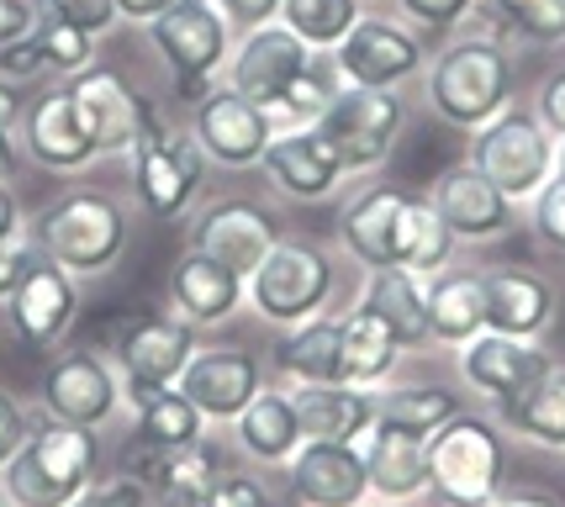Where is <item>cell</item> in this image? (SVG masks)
<instances>
[{
    "label": "cell",
    "mask_w": 565,
    "mask_h": 507,
    "mask_svg": "<svg viewBox=\"0 0 565 507\" xmlns=\"http://www.w3.org/2000/svg\"><path fill=\"white\" fill-rule=\"evenodd\" d=\"M513 101L518 64L508 38H497L492 27L449 32L444 49H434L423 64V106L455 133H476L481 122H492Z\"/></svg>",
    "instance_id": "obj_1"
},
{
    "label": "cell",
    "mask_w": 565,
    "mask_h": 507,
    "mask_svg": "<svg viewBox=\"0 0 565 507\" xmlns=\"http://www.w3.org/2000/svg\"><path fill=\"white\" fill-rule=\"evenodd\" d=\"M428 455V497L439 507H492L508 486V429L497 412L460 408L423 439Z\"/></svg>",
    "instance_id": "obj_2"
},
{
    "label": "cell",
    "mask_w": 565,
    "mask_h": 507,
    "mask_svg": "<svg viewBox=\"0 0 565 507\" xmlns=\"http://www.w3.org/2000/svg\"><path fill=\"white\" fill-rule=\"evenodd\" d=\"M132 239V218L111 191L96 186H74V191L53 196L32 222V243L49 254L53 265H64L74 281H96L127 254Z\"/></svg>",
    "instance_id": "obj_3"
},
{
    "label": "cell",
    "mask_w": 565,
    "mask_h": 507,
    "mask_svg": "<svg viewBox=\"0 0 565 507\" xmlns=\"http://www.w3.org/2000/svg\"><path fill=\"white\" fill-rule=\"evenodd\" d=\"M100 476V429H74L43 418L17 460L0 471V492L11 507H70Z\"/></svg>",
    "instance_id": "obj_4"
},
{
    "label": "cell",
    "mask_w": 565,
    "mask_h": 507,
    "mask_svg": "<svg viewBox=\"0 0 565 507\" xmlns=\"http://www.w3.org/2000/svg\"><path fill=\"white\" fill-rule=\"evenodd\" d=\"M339 291V260L333 249L318 239H291L280 233L270 243V254L259 260V270L244 281V307L270 328H296L307 317L328 313Z\"/></svg>",
    "instance_id": "obj_5"
},
{
    "label": "cell",
    "mask_w": 565,
    "mask_h": 507,
    "mask_svg": "<svg viewBox=\"0 0 565 507\" xmlns=\"http://www.w3.org/2000/svg\"><path fill=\"white\" fill-rule=\"evenodd\" d=\"M555 148H561V138L540 122V112L513 101V106H502L492 122H481L470 133L466 165L481 169L508 201L529 207L534 191L555 175Z\"/></svg>",
    "instance_id": "obj_6"
},
{
    "label": "cell",
    "mask_w": 565,
    "mask_h": 507,
    "mask_svg": "<svg viewBox=\"0 0 565 507\" xmlns=\"http://www.w3.org/2000/svg\"><path fill=\"white\" fill-rule=\"evenodd\" d=\"M148 43L159 53V64L170 70L174 96L185 106H196L227 70L233 27L217 11V0H174L164 17L148 22Z\"/></svg>",
    "instance_id": "obj_7"
},
{
    "label": "cell",
    "mask_w": 565,
    "mask_h": 507,
    "mask_svg": "<svg viewBox=\"0 0 565 507\" xmlns=\"http://www.w3.org/2000/svg\"><path fill=\"white\" fill-rule=\"evenodd\" d=\"M132 196L148 218L159 222H180L191 212V201L206 186V154H201L196 133L191 127H174V122L153 117L148 133L132 144Z\"/></svg>",
    "instance_id": "obj_8"
},
{
    "label": "cell",
    "mask_w": 565,
    "mask_h": 507,
    "mask_svg": "<svg viewBox=\"0 0 565 507\" xmlns=\"http://www.w3.org/2000/svg\"><path fill=\"white\" fill-rule=\"evenodd\" d=\"M100 355H111L117 376H122V402H132L143 391L180 381V370L196 355V328L180 313H132L106 323Z\"/></svg>",
    "instance_id": "obj_9"
},
{
    "label": "cell",
    "mask_w": 565,
    "mask_h": 507,
    "mask_svg": "<svg viewBox=\"0 0 565 507\" xmlns=\"http://www.w3.org/2000/svg\"><path fill=\"white\" fill-rule=\"evenodd\" d=\"M402 122H407V101H402V91L344 85L339 96L328 101V112H322L312 127L339 148V159H344L349 175H375V169L392 159L396 138H402Z\"/></svg>",
    "instance_id": "obj_10"
},
{
    "label": "cell",
    "mask_w": 565,
    "mask_h": 507,
    "mask_svg": "<svg viewBox=\"0 0 565 507\" xmlns=\"http://www.w3.org/2000/svg\"><path fill=\"white\" fill-rule=\"evenodd\" d=\"M38 408L43 418H58L74 429H106L122 412V376L111 355H100L96 344H74L64 355H53L38 381Z\"/></svg>",
    "instance_id": "obj_11"
},
{
    "label": "cell",
    "mask_w": 565,
    "mask_h": 507,
    "mask_svg": "<svg viewBox=\"0 0 565 507\" xmlns=\"http://www.w3.org/2000/svg\"><path fill=\"white\" fill-rule=\"evenodd\" d=\"M333 64L344 74V85L365 91H402L407 80H418L428 64V43L418 27L392 22V17H360L349 27V38L333 49Z\"/></svg>",
    "instance_id": "obj_12"
},
{
    "label": "cell",
    "mask_w": 565,
    "mask_h": 507,
    "mask_svg": "<svg viewBox=\"0 0 565 507\" xmlns=\"http://www.w3.org/2000/svg\"><path fill=\"white\" fill-rule=\"evenodd\" d=\"M74 96V112L85 122V133L96 138V154H132V144L148 133V122L159 117L153 112V101L143 91H132L117 70H106V64H90V70H79L64 80Z\"/></svg>",
    "instance_id": "obj_13"
},
{
    "label": "cell",
    "mask_w": 565,
    "mask_h": 507,
    "mask_svg": "<svg viewBox=\"0 0 565 507\" xmlns=\"http://www.w3.org/2000/svg\"><path fill=\"white\" fill-rule=\"evenodd\" d=\"M550 365H555V355H550L544 338H508V334H492V328L476 334L466 349H455L460 381H466L492 412L508 408L513 397H523Z\"/></svg>",
    "instance_id": "obj_14"
},
{
    "label": "cell",
    "mask_w": 565,
    "mask_h": 507,
    "mask_svg": "<svg viewBox=\"0 0 565 507\" xmlns=\"http://www.w3.org/2000/svg\"><path fill=\"white\" fill-rule=\"evenodd\" d=\"M191 133H196L201 154L222 169H254L265 159V148L275 138V122L265 106H254L248 96L227 91V85H212L206 96L191 106Z\"/></svg>",
    "instance_id": "obj_15"
},
{
    "label": "cell",
    "mask_w": 565,
    "mask_h": 507,
    "mask_svg": "<svg viewBox=\"0 0 565 507\" xmlns=\"http://www.w3.org/2000/svg\"><path fill=\"white\" fill-rule=\"evenodd\" d=\"M174 387L185 391L201 408V418L212 429H227L238 412L270 387V365L259 360L254 349H233V344H217V349H196L191 365L180 370Z\"/></svg>",
    "instance_id": "obj_16"
},
{
    "label": "cell",
    "mask_w": 565,
    "mask_h": 507,
    "mask_svg": "<svg viewBox=\"0 0 565 507\" xmlns=\"http://www.w3.org/2000/svg\"><path fill=\"white\" fill-rule=\"evenodd\" d=\"M6 313H11V334L22 338L26 349H53V344H64V334L79 317V281L38 249L26 260L22 281L6 296Z\"/></svg>",
    "instance_id": "obj_17"
},
{
    "label": "cell",
    "mask_w": 565,
    "mask_h": 507,
    "mask_svg": "<svg viewBox=\"0 0 565 507\" xmlns=\"http://www.w3.org/2000/svg\"><path fill=\"white\" fill-rule=\"evenodd\" d=\"M307 53L312 49H307L286 22L238 32V38H233V53H227V70H222V85L248 96L254 106L275 112L280 96L291 91V80L301 74V64H307Z\"/></svg>",
    "instance_id": "obj_18"
},
{
    "label": "cell",
    "mask_w": 565,
    "mask_h": 507,
    "mask_svg": "<svg viewBox=\"0 0 565 507\" xmlns=\"http://www.w3.org/2000/svg\"><path fill=\"white\" fill-rule=\"evenodd\" d=\"M286 492L296 507H365L370 503V476L360 444L344 439H301L286 465Z\"/></svg>",
    "instance_id": "obj_19"
},
{
    "label": "cell",
    "mask_w": 565,
    "mask_h": 507,
    "mask_svg": "<svg viewBox=\"0 0 565 507\" xmlns=\"http://www.w3.org/2000/svg\"><path fill=\"white\" fill-rule=\"evenodd\" d=\"M428 201L439 207V218L449 222V233L460 243H497L523 222V207L508 201L476 165L439 169L434 186H428Z\"/></svg>",
    "instance_id": "obj_20"
},
{
    "label": "cell",
    "mask_w": 565,
    "mask_h": 507,
    "mask_svg": "<svg viewBox=\"0 0 565 507\" xmlns=\"http://www.w3.org/2000/svg\"><path fill=\"white\" fill-rule=\"evenodd\" d=\"M280 239L275 218L248 201V196H222V201H206L196 212V228H191V249L212 254L217 265H227L233 275H254L259 260L270 254V243Z\"/></svg>",
    "instance_id": "obj_21"
},
{
    "label": "cell",
    "mask_w": 565,
    "mask_h": 507,
    "mask_svg": "<svg viewBox=\"0 0 565 507\" xmlns=\"http://www.w3.org/2000/svg\"><path fill=\"white\" fill-rule=\"evenodd\" d=\"M259 169L270 175V186L291 201H328L344 191V180H354L339 159V148L322 138L318 127H280L265 148Z\"/></svg>",
    "instance_id": "obj_22"
},
{
    "label": "cell",
    "mask_w": 565,
    "mask_h": 507,
    "mask_svg": "<svg viewBox=\"0 0 565 507\" xmlns=\"http://www.w3.org/2000/svg\"><path fill=\"white\" fill-rule=\"evenodd\" d=\"M487 275V328L508 338H550L561 323V286L529 265H497Z\"/></svg>",
    "instance_id": "obj_23"
},
{
    "label": "cell",
    "mask_w": 565,
    "mask_h": 507,
    "mask_svg": "<svg viewBox=\"0 0 565 507\" xmlns=\"http://www.w3.org/2000/svg\"><path fill=\"white\" fill-rule=\"evenodd\" d=\"M22 148H26L32 165L53 169V175H74V169H85L90 159H100L96 138L85 133V122L74 112L70 85L43 91V96L22 112Z\"/></svg>",
    "instance_id": "obj_24"
},
{
    "label": "cell",
    "mask_w": 565,
    "mask_h": 507,
    "mask_svg": "<svg viewBox=\"0 0 565 507\" xmlns=\"http://www.w3.org/2000/svg\"><path fill=\"white\" fill-rule=\"evenodd\" d=\"M354 444H360V455H365L370 503L413 507L428 497V455H423V439L402 434L392 423H370Z\"/></svg>",
    "instance_id": "obj_25"
},
{
    "label": "cell",
    "mask_w": 565,
    "mask_h": 507,
    "mask_svg": "<svg viewBox=\"0 0 565 507\" xmlns=\"http://www.w3.org/2000/svg\"><path fill=\"white\" fill-rule=\"evenodd\" d=\"M402 201H407L402 186L375 180V186H360V191L339 207V243H344V254L360 270L396 265V222H402Z\"/></svg>",
    "instance_id": "obj_26"
},
{
    "label": "cell",
    "mask_w": 565,
    "mask_h": 507,
    "mask_svg": "<svg viewBox=\"0 0 565 507\" xmlns=\"http://www.w3.org/2000/svg\"><path fill=\"white\" fill-rule=\"evenodd\" d=\"M170 307L191 328H222L244 307V275H233L201 249H185L170 270Z\"/></svg>",
    "instance_id": "obj_27"
},
{
    "label": "cell",
    "mask_w": 565,
    "mask_h": 507,
    "mask_svg": "<svg viewBox=\"0 0 565 507\" xmlns=\"http://www.w3.org/2000/svg\"><path fill=\"white\" fill-rule=\"evenodd\" d=\"M428 344L439 349H466L476 334H487V275L466 265H444L439 275H428Z\"/></svg>",
    "instance_id": "obj_28"
},
{
    "label": "cell",
    "mask_w": 565,
    "mask_h": 507,
    "mask_svg": "<svg viewBox=\"0 0 565 507\" xmlns=\"http://www.w3.org/2000/svg\"><path fill=\"white\" fill-rule=\"evenodd\" d=\"M122 471L138 476L153 497H164V492H196V497H206V486L227 471V460H222V450L212 439H196L185 450H153L143 439H132V450L122 455Z\"/></svg>",
    "instance_id": "obj_29"
},
{
    "label": "cell",
    "mask_w": 565,
    "mask_h": 507,
    "mask_svg": "<svg viewBox=\"0 0 565 507\" xmlns=\"http://www.w3.org/2000/svg\"><path fill=\"white\" fill-rule=\"evenodd\" d=\"M227 429H233V444H238V455L248 465H286L301 450V439H307L286 387H265Z\"/></svg>",
    "instance_id": "obj_30"
},
{
    "label": "cell",
    "mask_w": 565,
    "mask_h": 507,
    "mask_svg": "<svg viewBox=\"0 0 565 507\" xmlns=\"http://www.w3.org/2000/svg\"><path fill=\"white\" fill-rule=\"evenodd\" d=\"M402 344H396V334L381 323V317L370 313V307H344L339 313V381H349V387H386L396 376V365H402Z\"/></svg>",
    "instance_id": "obj_31"
},
{
    "label": "cell",
    "mask_w": 565,
    "mask_h": 507,
    "mask_svg": "<svg viewBox=\"0 0 565 507\" xmlns=\"http://www.w3.org/2000/svg\"><path fill=\"white\" fill-rule=\"evenodd\" d=\"M428 281L413 275L402 265H381V270H365V286H360V307L381 317L386 328L396 334V344L413 355V349H428V302H423Z\"/></svg>",
    "instance_id": "obj_32"
},
{
    "label": "cell",
    "mask_w": 565,
    "mask_h": 507,
    "mask_svg": "<svg viewBox=\"0 0 565 507\" xmlns=\"http://www.w3.org/2000/svg\"><path fill=\"white\" fill-rule=\"evenodd\" d=\"M275 387H322L339 381V313H318L296 328H280L275 344Z\"/></svg>",
    "instance_id": "obj_33"
},
{
    "label": "cell",
    "mask_w": 565,
    "mask_h": 507,
    "mask_svg": "<svg viewBox=\"0 0 565 507\" xmlns=\"http://www.w3.org/2000/svg\"><path fill=\"white\" fill-rule=\"evenodd\" d=\"M301 418V434L307 439H354L375 423V391L349 387V381H322V387H286Z\"/></svg>",
    "instance_id": "obj_34"
},
{
    "label": "cell",
    "mask_w": 565,
    "mask_h": 507,
    "mask_svg": "<svg viewBox=\"0 0 565 507\" xmlns=\"http://www.w3.org/2000/svg\"><path fill=\"white\" fill-rule=\"evenodd\" d=\"M497 423L508 429V439H523L534 450L565 455V360H555L534 387L513 397L508 408H497Z\"/></svg>",
    "instance_id": "obj_35"
},
{
    "label": "cell",
    "mask_w": 565,
    "mask_h": 507,
    "mask_svg": "<svg viewBox=\"0 0 565 507\" xmlns=\"http://www.w3.org/2000/svg\"><path fill=\"white\" fill-rule=\"evenodd\" d=\"M455 249L460 239L449 233V222L439 218V207L428 196H413L402 201V222H396V265L413 270V275H439L444 265H455Z\"/></svg>",
    "instance_id": "obj_36"
},
{
    "label": "cell",
    "mask_w": 565,
    "mask_h": 507,
    "mask_svg": "<svg viewBox=\"0 0 565 507\" xmlns=\"http://www.w3.org/2000/svg\"><path fill=\"white\" fill-rule=\"evenodd\" d=\"M455 412H460V397L439 381H396L392 376L386 387H375V423H392L413 439H428Z\"/></svg>",
    "instance_id": "obj_37"
},
{
    "label": "cell",
    "mask_w": 565,
    "mask_h": 507,
    "mask_svg": "<svg viewBox=\"0 0 565 507\" xmlns=\"http://www.w3.org/2000/svg\"><path fill=\"white\" fill-rule=\"evenodd\" d=\"M127 408H132V429H138V439L153 444V450H185V444L206 439V429H212V423L201 418V408L180 387L143 391V397H132Z\"/></svg>",
    "instance_id": "obj_38"
},
{
    "label": "cell",
    "mask_w": 565,
    "mask_h": 507,
    "mask_svg": "<svg viewBox=\"0 0 565 507\" xmlns=\"http://www.w3.org/2000/svg\"><path fill=\"white\" fill-rule=\"evenodd\" d=\"M487 27L508 43L529 49H565V0H481Z\"/></svg>",
    "instance_id": "obj_39"
},
{
    "label": "cell",
    "mask_w": 565,
    "mask_h": 507,
    "mask_svg": "<svg viewBox=\"0 0 565 507\" xmlns=\"http://www.w3.org/2000/svg\"><path fill=\"white\" fill-rule=\"evenodd\" d=\"M339 91H344V74H339V64H333V53L312 49L307 53V64H301V74L291 80V91H286L280 106L270 112L275 133H280V127H312Z\"/></svg>",
    "instance_id": "obj_40"
},
{
    "label": "cell",
    "mask_w": 565,
    "mask_h": 507,
    "mask_svg": "<svg viewBox=\"0 0 565 507\" xmlns=\"http://www.w3.org/2000/svg\"><path fill=\"white\" fill-rule=\"evenodd\" d=\"M365 17V0H280V22L291 27L307 49H339L349 27Z\"/></svg>",
    "instance_id": "obj_41"
},
{
    "label": "cell",
    "mask_w": 565,
    "mask_h": 507,
    "mask_svg": "<svg viewBox=\"0 0 565 507\" xmlns=\"http://www.w3.org/2000/svg\"><path fill=\"white\" fill-rule=\"evenodd\" d=\"M38 32V43H43V59H49V74H79L96 64V38L90 32H79V27L70 22H38L32 27Z\"/></svg>",
    "instance_id": "obj_42"
},
{
    "label": "cell",
    "mask_w": 565,
    "mask_h": 507,
    "mask_svg": "<svg viewBox=\"0 0 565 507\" xmlns=\"http://www.w3.org/2000/svg\"><path fill=\"white\" fill-rule=\"evenodd\" d=\"M523 222L550 254H565V175H550L534 191V201L523 207Z\"/></svg>",
    "instance_id": "obj_43"
},
{
    "label": "cell",
    "mask_w": 565,
    "mask_h": 507,
    "mask_svg": "<svg viewBox=\"0 0 565 507\" xmlns=\"http://www.w3.org/2000/svg\"><path fill=\"white\" fill-rule=\"evenodd\" d=\"M32 11H38V22H70L79 32H111V27L122 22L117 17V0H32Z\"/></svg>",
    "instance_id": "obj_44"
},
{
    "label": "cell",
    "mask_w": 565,
    "mask_h": 507,
    "mask_svg": "<svg viewBox=\"0 0 565 507\" xmlns=\"http://www.w3.org/2000/svg\"><path fill=\"white\" fill-rule=\"evenodd\" d=\"M476 6L481 0H396V11H402V22H413L418 32H460V27L476 17Z\"/></svg>",
    "instance_id": "obj_45"
},
{
    "label": "cell",
    "mask_w": 565,
    "mask_h": 507,
    "mask_svg": "<svg viewBox=\"0 0 565 507\" xmlns=\"http://www.w3.org/2000/svg\"><path fill=\"white\" fill-rule=\"evenodd\" d=\"M206 507H280L275 503V492L254 471H238V465H227L217 482L206 486V497H201Z\"/></svg>",
    "instance_id": "obj_46"
},
{
    "label": "cell",
    "mask_w": 565,
    "mask_h": 507,
    "mask_svg": "<svg viewBox=\"0 0 565 507\" xmlns=\"http://www.w3.org/2000/svg\"><path fill=\"white\" fill-rule=\"evenodd\" d=\"M70 507H153V492H148L138 476L117 471V476H96Z\"/></svg>",
    "instance_id": "obj_47"
},
{
    "label": "cell",
    "mask_w": 565,
    "mask_h": 507,
    "mask_svg": "<svg viewBox=\"0 0 565 507\" xmlns=\"http://www.w3.org/2000/svg\"><path fill=\"white\" fill-rule=\"evenodd\" d=\"M38 74H49V59H43L38 32H26V38H17V43H6V49H0V80L26 85V80H38Z\"/></svg>",
    "instance_id": "obj_48"
},
{
    "label": "cell",
    "mask_w": 565,
    "mask_h": 507,
    "mask_svg": "<svg viewBox=\"0 0 565 507\" xmlns=\"http://www.w3.org/2000/svg\"><path fill=\"white\" fill-rule=\"evenodd\" d=\"M32 429H38V423H32V412H26L11 391H0V471L17 460V450L32 439Z\"/></svg>",
    "instance_id": "obj_49"
},
{
    "label": "cell",
    "mask_w": 565,
    "mask_h": 507,
    "mask_svg": "<svg viewBox=\"0 0 565 507\" xmlns=\"http://www.w3.org/2000/svg\"><path fill=\"white\" fill-rule=\"evenodd\" d=\"M217 11L227 17L233 38H238V32H254V27L280 22V0H217Z\"/></svg>",
    "instance_id": "obj_50"
},
{
    "label": "cell",
    "mask_w": 565,
    "mask_h": 507,
    "mask_svg": "<svg viewBox=\"0 0 565 507\" xmlns=\"http://www.w3.org/2000/svg\"><path fill=\"white\" fill-rule=\"evenodd\" d=\"M534 112H540V122L555 133V138H565V64L540 80V91H534Z\"/></svg>",
    "instance_id": "obj_51"
},
{
    "label": "cell",
    "mask_w": 565,
    "mask_h": 507,
    "mask_svg": "<svg viewBox=\"0 0 565 507\" xmlns=\"http://www.w3.org/2000/svg\"><path fill=\"white\" fill-rule=\"evenodd\" d=\"M38 27V11H32V0H0V49L6 43H17Z\"/></svg>",
    "instance_id": "obj_52"
},
{
    "label": "cell",
    "mask_w": 565,
    "mask_h": 507,
    "mask_svg": "<svg viewBox=\"0 0 565 507\" xmlns=\"http://www.w3.org/2000/svg\"><path fill=\"white\" fill-rule=\"evenodd\" d=\"M38 254V243H0V302L11 296V286L22 281V270H26V260Z\"/></svg>",
    "instance_id": "obj_53"
},
{
    "label": "cell",
    "mask_w": 565,
    "mask_h": 507,
    "mask_svg": "<svg viewBox=\"0 0 565 507\" xmlns=\"http://www.w3.org/2000/svg\"><path fill=\"white\" fill-rule=\"evenodd\" d=\"M22 228H26L22 196L11 191V180H0V243H17L22 239Z\"/></svg>",
    "instance_id": "obj_54"
},
{
    "label": "cell",
    "mask_w": 565,
    "mask_h": 507,
    "mask_svg": "<svg viewBox=\"0 0 565 507\" xmlns=\"http://www.w3.org/2000/svg\"><path fill=\"white\" fill-rule=\"evenodd\" d=\"M492 507H565V503L555 492H544V486H502Z\"/></svg>",
    "instance_id": "obj_55"
},
{
    "label": "cell",
    "mask_w": 565,
    "mask_h": 507,
    "mask_svg": "<svg viewBox=\"0 0 565 507\" xmlns=\"http://www.w3.org/2000/svg\"><path fill=\"white\" fill-rule=\"evenodd\" d=\"M174 0H117V17L122 22H132V27H148L153 17H164Z\"/></svg>",
    "instance_id": "obj_56"
},
{
    "label": "cell",
    "mask_w": 565,
    "mask_h": 507,
    "mask_svg": "<svg viewBox=\"0 0 565 507\" xmlns=\"http://www.w3.org/2000/svg\"><path fill=\"white\" fill-rule=\"evenodd\" d=\"M22 96H17V85H11V80H0V127H17V122H22Z\"/></svg>",
    "instance_id": "obj_57"
},
{
    "label": "cell",
    "mask_w": 565,
    "mask_h": 507,
    "mask_svg": "<svg viewBox=\"0 0 565 507\" xmlns=\"http://www.w3.org/2000/svg\"><path fill=\"white\" fill-rule=\"evenodd\" d=\"M17 159H22V148H17V138H11V127H0V180L17 175Z\"/></svg>",
    "instance_id": "obj_58"
},
{
    "label": "cell",
    "mask_w": 565,
    "mask_h": 507,
    "mask_svg": "<svg viewBox=\"0 0 565 507\" xmlns=\"http://www.w3.org/2000/svg\"><path fill=\"white\" fill-rule=\"evenodd\" d=\"M153 507H206L196 492H164V497H153Z\"/></svg>",
    "instance_id": "obj_59"
},
{
    "label": "cell",
    "mask_w": 565,
    "mask_h": 507,
    "mask_svg": "<svg viewBox=\"0 0 565 507\" xmlns=\"http://www.w3.org/2000/svg\"><path fill=\"white\" fill-rule=\"evenodd\" d=\"M555 175H565V138H561V148H555Z\"/></svg>",
    "instance_id": "obj_60"
},
{
    "label": "cell",
    "mask_w": 565,
    "mask_h": 507,
    "mask_svg": "<svg viewBox=\"0 0 565 507\" xmlns=\"http://www.w3.org/2000/svg\"><path fill=\"white\" fill-rule=\"evenodd\" d=\"M365 507H396V503H365Z\"/></svg>",
    "instance_id": "obj_61"
},
{
    "label": "cell",
    "mask_w": 565,
    "mask_h": 507,
    "mask_svg": "<svg viewBox=\"0 0 565 507\" xmlns=\"http://www.w3.org/2000/svg\"><path fill=\"white\" fill-rule=\"evenodd\" d=\"M0 507H11V503H6V492H0Z\"/></svg>",
    "instance_id": "obj_62"
}]
</instances>
